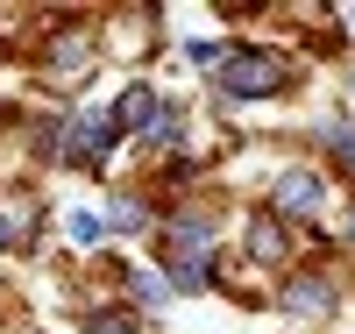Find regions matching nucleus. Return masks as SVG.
<instances>
[{
	"instance_id": "5",
	"label": "nucleus",
	"mask_w": 355,
	"mask_h": 334,
	"mask_svg": "<svg viewBox=\"0 0 355 334\" xmlns=\"http://www.w3.org/2000/svg\"><path fill=\"white\" fill-rule=\"evenodd\" d=\"M157 114H164V100L150 93V85H128V93H121V107H114V128L150 135V128H157Z\"/></svg>"
},
{
	"instance_id": "2",
	"label": "nucleus",
	"mask_w": 355,
	"mask_h": 334,
	"mask_svg": "<svg viewBox=\"0 0 355 334\" xmlns=\"http://www.w3.org/2000/svg\"><path fill=\"white\" fill-rule=\"evenodd\" d=\"M114 114H71L64 128H57V164H107L114 149Z\"/></svg>"
},
{
	"instance_id": "8",
	"label": "nucleus",
	"mask_w": 355,
	"mask_h": 334,
	"mask_svg": "<svg viewBox=\"0 0 355 334\" xmlns=\"http://www.w3.org/2000/svg\"><path fill=\"white\" fill-rule=\"evenodd\" d=\"M249 256H256V263H277V256H284L277 221H256V228H249Z\"/></svg>"
},
{
	"instance_id": "11",
	"label": "nucleus",
	"mask_w": 355,
	"mask_h": 334,
	"mask_svg": "<svg viewBox=\"0 0 355 334\" xmlns=\"http://www.w3.org/2000/svg\"><path fill=\"white\" fill-rule=\"evenodd\" d=\"M206 285H214L206 263H171V292H206Z\"/></svg>"
},
{
	"instance_id": "4",
	"label": "nucleus",
	"mask_w": 355,
	"mask_h": 334,
	"mask_svg": "<svg viewBox=\"0 0 355 334\" xmlns=\"http://www.w3.org/2000/svg\"><path fill=\"white\" fill-rule=\"evenodd\" d=\"M284 313L291 320H327L334 313V285L327 278H291L284 285Z\"/></svg>"
},
{
	"instance_id": "15",
	"label": "nucleus",
	"mask_w": 355,
	"mask_h": 334,
	"mask_svg": "<svg viewBox=\"0 0 355 334\" xmlns=\"http://www.w3.org/2000/svg\"><path fill=\"white\" fill-rule=\"evenodd\" d=\"M100 228H107L100 214H71V242H100Z\"/></svg>"
},
{
	"instance_id": "10",
	"label": "nucleus",
	"mask_w": 355,
	"mask_h": 334,
	"mask_svg": "<svg viewBox=\"0 0 355 334\" xmlns=\"http://www.w3.org/2000/svg\"><path fill=\"white\" fill-rule=\"evenodd\" d=\"M142 221H150V214H142V199H114V206H107V228H114V235H135Z\"/></svg>"
},
{
	"instance_id": "1",
	"label": "nucleus",
	"mask_w": 355,
	"mask_h": 334,
	"mask_svg": "<svg viewBox=\"0 0 355 334\" xmlns=\"http://www.w3.org/2000/svg\"><path fill=\"white\" fill-rule=\"evenodd\" d=\"M214 85H220V100H270L284 85V65L270 50H227V65L214 72Z\"/></svg>"
},
{
	"instance_id": "17",
	"label": "nucleus",
	"mask_w": 355,
	"mask_h": 334,
	"mask_svg": "<svg viewBox=\"0 0 355 334\" xmlns=\"http://www.w3.org/2000/svg\"><path fill=\"white\" fill-rule=\"evenodd\" d=\"M348 235H355V221H348Z\"/></svg>"
},
{
	"instance_id": "7",
	"label": "nucleus",
	"mask_w": 355,
	"mask_h": 334,
	"mask_svg": "<svg viewBox=\"0 0 355 334\" xmlns=\"http://www.w3.org/2000/svg\"><path fill=\"white\" fill-rule=\"evenodd\" d=\"M85 65H93V50H85V36H64V43L50 50V72H64V78H71V72H85Z\"/></svg>"
},
{
	"instance_id": "9",
	"label": "nucleus",
	"mask_w": 355,
	"mask_h": 334,
	"mask_svg": "<svg viewBox=\"0 0 355 334\" xmlns=\"http://www.w3.org/2000/svg\"><path fill=\"white\" fill-rule=\"evenodd\" d=\"M128 285H135L142 306H164V299H171V278H157V270H128Z\"/></svg>"
},
{
	"instance_id": "12",
	"label": "nucleus",
	"mask_w": 355,
	"mask_h": 334,
	"mask_svg": "<svg viewBox=\"0 0 355 334\" xmlns=\"http://www.w3.org/2000/svg\"><path fill=\"white\" fill-rule=\"evenodd\" d=\"M185 57H192V65H214V72H220V65H227V43H214V36H192V43H185Z\"/></svg>"
},
{
	"instance_id": "14",
	"label": "nucleus",
	"mask_w": 355,
	"mask_h": 334,
	"mask_svg": "<svg viewBox=\"0 0 355 334\" xmlns=\"http://www.w3.org/2000/svg\"><path fill=\"white\" fill-rule=\"evenodd\" d=\"M85 334H135V320H128V313H93Z\"/></svg>"
},
{
	"instance_id": "3",
	"label": "nucleus",
	"mask_w": 355,
	"mask_h": 334,
	"mask_svg": "<svg viewBox=\"0 0 355 334\" xmlns=\"http://www.w3.org/2000/svg\"><path fill=\"white\" fill-rule=\"evenodd\" d=\"M320 199H327V185H320L313 171H284L277 185H270V214H291V221H299V214H320Z\"/></svg>"
},
{
	"instance_id": "6",
	"label": "nucleus",
	"mask_w": 355,
	"mask_h": 334,
	"mask_svg": "<svg viewBox=\"0 0 355 334\" xmlns=\"http://www.w3.org/2000/svg\"><path fill=\"white\" fill-rule=\"evenodd\" d=\"M206 242H214V228H206V221H171V249H178V263H199L206 256Z\"/></svg>"
},
{
	"instance_id": "16",
	"label": "nucleus",
	"mask_w": 355,
	"mask_h": 334,
	"mask_svg": "<svg viewBox=\"0 0 355 334\" xmlns=\"http://www.w3.org/2000/svg\"><path fill=\"white\" fill-rule=\"evenodd\" d=\"M8 242H15V221H8V214H0V249H8Z\"/></svg>"
},
{
	"instance_id": "13",
	"label": "nucleus",
	"mask_w": 355,
	"mask_h": 334,
	"mask_svg": "<svg viewBox=\"0 0 355 334\" xmlns=\"http://www.w3.org/2000/svg\"><path fill=\"white\" fill-rule=\"evenodd\" d=\"M320 142H327V149H341V164L355 171V135L341 128V121H327V128H320Z\"/></svg>"
}]
</instances>
